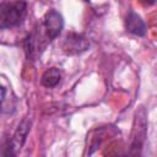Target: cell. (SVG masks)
<instances>
[{
    "instance_id": "3",
    "label": "cell",
    "mask_w": 157,
    "mask_h": 157,
    "mask_svg": "<svg viewBox=\"0 0 157 157\" xmlns=\"http://www.w3.org/2000/svg\"><path fill=\"white\" fill-rule=\"evenodd\" d=\"M31 124H32L31 120L27 119V118H25V119L21 120V123H20L18 126L16 128L13 135L11 136V139H9L6 147H4V148L7 150V151L4 153L5 156H10V155H11V156H15V155L22 148V146L25 145L26 139H27V136H28V134H29Z\"/></svg>"
},
{
    "instance_id": "1",
    "label": "cell",
    "mask_w": 157,
    "mask_h": 157,
    "mask_svg": "<svg viewBox=\"0 0 157 157\" xmlns=\"http://www.w3.org/2000/svg\"><path fill=\"white\" fill-rule=\"evenodd\" d=\"M64 28V18L56 10H50L43 17L42 23L25 39V52L28 59L36 60L47 45L55 39Z\"/></svg>"
},
{
    "instance_id": "8",
    "label": "cell",
    "mask_w": 157,
    "mask_h": 157,
    "mask_svg": "<svg viewBox=\"0 0 157 157\" xmlns=\"http://www.w3.org/2000/svg\"><path fill=\"white\" fill-rule=\"evenodd\" d=\"M145 2H147V4H153V2H156L157 0H144Z\"/></svg>"
},
{
    "instance_id": "6",
    "label": "cell",
    "mask_w": 157,
    "mask_h": 157,
    "mask_svg": "<svg viewBox=\"0 0 157 157\" xmlns=\"http://www.w3.org/2000/svg\"><path fill=\"white\" fill-rule=\"evenodd\" d=\"M125 27L126 31L131 34L139 36V37H144L146 34V23L145 21L140 17V15H137L135 11H129L126 20H125Z\"/></svg>"
},
{
    "instance_id": "7",
    "label": "cell",
    "mask_w": 157,
    "mask_h": 157,
    "mask_svg": "<svg viewBox=\"0 0 157 157\" xmlns=\"http://www.w3.org/2000/svg\"><path fill=\"white\" fill-rule=\"evenodd\" d=\"M60 80H61V74H60L59 69L50 67V69L45 70L44 74L42 75L40 83L47 88H53L60 82Z\"/></svg>"
},
{
    "instance_id": "4",
    "label": "cell",
    "mask_w": 157,
    "mask_h": 157,
    "mask_svg": "<svg viewBox=\"0 0 157 157\" xmlns=\"http://www.w3.org/2000/svg\"><path fill=\"white\" fill-rule=\"evenodd\" d=\"M88 47H90L88 40L77 33L67 34L63 43V49L66 54H78L87 50Z\"/></svg>"
},
{
    "instance_id": "5",
    "label": "cell",
    "mask_w": 157,
    "mask_h": 157,
    "mask_svg": "<svg viewBox=\"0 0 157 157\" xmlns=\"http://www.w3.org/2000/svg\"><path fill=\"white\" fill-rule=\"evenodd\" d=\"M134 132H132V148H140L141 144L146 135V114L145 110L141 108L140 112L136 113L134 120Z\"/></svg>"
},
{
    "instance_id": "2",
    "label": "cell",
    "mask_w": 157,
    "mask_h": 157,
    "mask_svg": "<svg viewBox=\"0 0 157 157\" xmlns=\"http://www.w3.org/2000/svg\"><path fill=\"white\" fill-rule=\"evenodd\" d=\"M27 15L26 0H4L0 5V28L7 29L22 23Z\"/></svg>"
}]
</instances>
